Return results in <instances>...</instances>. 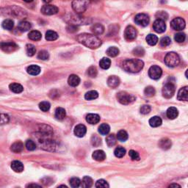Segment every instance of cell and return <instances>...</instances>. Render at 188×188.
Wrapping results in <instances>:
<instances>
[{
    "instance_id": "cell-55",
    "label": "cell",
    "mask_w": 188,
    "mask_h": 188,
    "mask_svg": "<svg viewBox=\"0 0 188 188\" xmlns=\"http://www.w3.org/2000/svg\"><path fill=\"white\" fill-rule=\"evenodd\" d=\"M171 38L168 37V36H165V37L162 38V39L160 40V45H161L162 46H168L171 44Z\"/></svg>"
},
{
    "instance_id": "cell-50",
    "label": "cell",
    "mask_w": 188,
    "mask_h": 188,
    "mask_svg": "<svg viewBox=\"0 0 188 188\" xmlns=\"http://www.w3.org/2000/svg\"><path fill=\"white\" fill-rule=\"evenodd\" d=\"M156 17L159 20H162V21H165V20L168 19V15L165 11H159L156 13Z\"/></svg>"
},
{
    "instance_id": "cell-15",
    "label": "cell",
    "mask_w": 188,
    "mask_h": 188,
    "mask_svg": "<svg viewBox=\"0 0 188 188\" xmlns=\"http://www.w3.org/2000/svg\"><path fill=\"white\" fill-rule=\"evenodd\" d=\"M177 98L180 101H187L188 99V87H184L181 88L178 92V95H177Z\"/></svg>"
},
{
    "instance_id": "cell-40",
    "label": "cell",
    "mask_w": 188,
    "mask_h": 188,
    "mask_svg": "<svg viewBox=\"0 0 188 188\" xmlns=\"http://www.w3.org/2000/svg\"><path fill=\"white\" fill-rule=\"evenodd\" d=\"M128 134H127V132H126V131L124 130H120L119 132H118V134H117V140H120V141L121 142H125L126 140H127L128 139Z\"/></svg>"
},
{
    "instance_id": "cell-59",
    "label": "cell",
    "mask_w": 188,
    "mask_h": 188,
    "mask_svg": "<svg viewBox=\"0 0 188 188\" xmlns=\"http://www.w3.org/2000/svg\"><path fill=\"white\" fill-rule=\"evenodd\" d=\"M27 188H42L41 186L38 185L37 184H30L27 186Z\"/></svg>"
},
{
    "instance_id": "cell-4",
    "label": "cell",
    "mask_w": 188,
    "mask_h": 188,
    "mask_svg": "<svg viewBox=\"0 0 188 188\" xmlns=\"http://www.w3.org/2000/svg\"><path fill=\"white\" fill-rule=\"evenodd\" d=\"M117 98L120 104L125 105H129V104L135 101V97L133 95L129 94L125 91H120L118 93L117 95Z\"/></svg>"
},
{
    "instance_id": "cell-28",
    "label": "cell",
    "mask_w": 188,
    "mask_h": 188,
    "mask_svg": "<svg viewBox=\"0 0 188 188\" xmlns=\"http://www.w3.org/2000/svg\"><path fill=\"white\" fill-rule=\"evenodd\" d=\"M31 27H32L31 24L26 21H21V22L19 24V26H18V28H19V30L21 31V32H27V31L30 30Z\"/></svg>"
},
{
    "instance_id": "cell-49",
    "label": "cell",
    "mask_w": 188,
    "mask_h": 188,
    "mask_svg": "<svg viewBox=\"0 0 188 188\" xmlns=\"http://www.w3.org/2000/svg\"><path fill=\"white\" fill-rule=\"evenodd\" d=\"M185 38H186V35L185 34L183 33V32H179V33L175 35L174 36L175 41L178 42V43H183L184 40H185Z\"/></svg>"
},
{
    "instance_id": "cell-45",
    "label": "cell",
    "mask_w": 188,
    "mask_h": 188,
    "mask_svg": "<svg viewBox=\"0 0 188 188\" xmlns=\"http://www.w3.org/2000/svg\"><path fill=\"white\" fill-rule=\"evenodd\" d=\"M70 185L72 188H78L81 185V181L79 178L73 177L70 180Z\"/></svg>"
},
{
    "instance_id": "cell-22",
    "label": "cell",
    "mask_w": 188,
    "mask_h": 188,
    "mask_svg": "<svg viewBox=\"0 0 188 188\" xmlns=\"http://www.w3.org/2000/svg\"><path fill=\"white\" fill-rule=\"evenodd\" d=\"M11 168L16 173H21L24 171V165L20 161L15 160L12 162Z\"/></svg>"
},
{
    "instance_id": "cell-51",
    "label": "cell",
    "mask_w": 188,
    "mask_h": 188,
    "mask_svg": "<svg viewBox=\"0 0 188 188\" xmlns=\"http://www.w3.org/2000/svg\"><path fill=\"white\" fill-rule=\"evenodd\" d=\"M96 188H109V184L105 180L100 179L96 182Z\"/></svg>"
},
{
    "instance_id": "cell-20",
    "label": "cell",
    "mask_w": 188,
    "mask_h": 188,
    "mask_svg": "<svg viewBox=\"0 0 188 188\" xmlns=\"http://www.w3.org/2000/svg\"><path fill=\"white\" fill-rule=\"evenodd\" d=\"M27 72L29 74L32 76H36L41 73V68L38 65H32L30 66L27 67Z\"/></svg>"
},
{
    "instance_id": "cell-8",
    "label": "cell",
    "mask_w": 188,
    "mask_h": 188,
    "mask_svg": "<svg viewBox=\"0 0 188 188\" xmlns=\"http://www.w3.org/2000/svg\"><path fill=\"white\" fill-rule=\"evenodd\" d=\"M135 21L137 24L140 25L142 27H146L149 25L150 19L149 16L145 13H139L138 14L135 18Z\"/></svg>"
},
{
    "instance_id": "cell-14",
    "label": "cell",
    "mask_w": 188,
    "mask_h": 188,
    "mask_svg": "<svg viewBox=\"0 0 188 188\" xmlns=\"http://www.w3.org/2000/svg\"><path fill=\"white\" fill-rule=\"evenodd\" d=\"M74 134L76 137L79 138H83L87 132V128L85 125L83 124H78L74 128Z\"/></svg>"
},
{
    "instance_id": "cell-18",
    "label": "cell",
    "mask_w": 188,
    "mask_h": 188,
    "mask_svg": "<svg viewBox=\"0 0 188 188\" xmlns=\"http://www.w3.org/2000/svg\"><path fill=\"white\" fill-rule=\"evenodd\" d=\"M86 120L90 124H96L100 121V116L97 114H88L86 116Z\"/></svg>"
},
{
    "instance_id": "cell-3",
    "label": "cell",
    "mask_w": 188,
    "mask_h": 188,
    "mask_svg": "<svg viewBox=\"0 0 188 188\" xmlns=\"http://www.w3.org/2000/svg\"><path fill=\"white\" fill-rule=\"evenodd\" d=\"M164 61H165V65L167 66L170 67V68H173V67H176L179 64L180 58L178 54H176V52H171L166 54Z\"/></svg>"
},
{
    "instance_id": "cell-9",
    "label": "cell",
    "mask_w": 188,
    "mask_h": 188,
    "mask_svg": "<svg viewBox=\"0 0 188 188\" xmlns=\"http://www.w3.org/2000/svg\"><path fill=\"white\" fill-rule=\"evenodd\" d=\"M175 86L172 83L166 84L165 86L162 88V95L166 98H170L173 97V96L175 94Z\"/></svg>"
},
{
    "instance_id": "cell-27",
    "label": "cell",
    "mask_w": 188,
    "mask_h": 188,
    "mask_svg": "<svg viewBox=\"0 0 188 188\" xmlns=\"http://www.w3.org/2000/svg\"><path fill=\"white\" fill-rule=\"evenodd\" d=\"M55 118L57 120H63L65 118V116H66V112H65V109L62 108V107H58V108L56 109L55 110Z\"/></svg>"
},
{
    "instance_id": "cell-54",
    "label": "cell",
    "mask_w": 188,
    "mask_h": 188,
    "mask_svg": "<svg viewBox=\"0 0 188 188\" xmlns=\"http://www.w3.org/2000/svg\"><path fill=\"white\" fill-rule=\"evenodd\" d=\"M133 54L136 56L141 57L144 55V54H145V51H144V49L142 48V47L138 46L136 47L135 49H134V50H133Z\"/></svg>"
},
{
    "instance_id": "cell-36",
    "label": "cell",
    "mask_w": 188,
    "mask_h": 188,
    "mask_svg": "<svg viewBox=\"0 0 188 188\" xmlns=\"http://www.w3.org/2000/svg\"><path fill=\"white\" fill-rule=\"evenodd\" d=\"M110 131V127L108 124L107 123H102L101 125H100V127H98V132L102 135H107V134Z\"/></svg>"
},
{
    "instance_id": "cell-52",
    "label": "cell",
    "mask_w": 188,
    "mask_h": 188,
    "mask_svg": "<svg viewBox=\"0 0 188 188\" xmlns=\"http://www.w3.org/2000/svg\"><path fill=\"white\" fill-rule=\"evenodd\" d=\"M10 120V118L8 115L4 113H0V125H4L8 123Z\"/></svg>"
},
{
    "instance_id": "cell-57",
    "label": "cell",
    "mask_w": 188,
    "mask_h": 188,
    "mask_svg": "<svg viewBox=\"0 0 188 188\" xmlns=\"http://www.w3.org/2000/svg\"><path fill=\"white\" fill-rule=\"evenodd\" d=\"M151 107L149 105H143L140 107V113H142V114L143 115L149 114V113L151 112Z\"/></svg>"
},
{
    "instance_id": "cell-5",
    "label": "cell",
    "mask_w": 188,
    "mask_h": 188,
    "mask_svg": "<svg viewBox=\"0 0 188 188\" xmlns=\"http://www.w3.org/2000/svg\"><path fill=\"white\" fill-rule=\"evenodd\" d=\"M89 2L87 1H74L72 2V8L76 13H83L88 8Z\"/></svg>"
},
{
    "instance_id": "cell-43",
    "label": "cell",
    "mask_w": 188,
    "mask_h": 188,
    "mask_svg": "<svg viewBox=\"0 0 188 188\" xmlns=\"http://www.w3.org/2000/svg\"><path fill=\"white\" fill-rule=\"evenodd\" d=\"M144 94L148 97H152L156 94V90H155L154 87H153L152 86H148L144 90Z\"/></svg>"
},
{
    "instance_id": "cell-48",
    "label": "cell",
    "mask_w": 188,
    "mask_h": 188,
    "mask_svg": "<svg viewBox=\"0 0 188 188\" xmlns=\"http://www.w3.org/2000/svg\"><path fill=\"white\" fill-rule=\"evenodd\" d=\"M25 146H26L27 149L28 151H34L36 149V145L34 141H32V140H27L26 143H25Z\"/></svg>"
},
{
    "instance_id": "cell-33",
    "label": "cell",
    "mask_w": 188,
    "mask_h": 188,
    "mask_svg": "<svg viewBox=\"0 0 188 188\" xmlns=\"http://www.w3.org/2000/svg\"><path fill=\"white\" fill-rule=\"evenodd\" d=\"M116 142H117V138L114 134L109 135L107 136V138H106V143H107V146H108L109 147L114 146L116 144Z\"/></svg>"
},
{
    "instance_id": "cell-17",
    "label": "cell",
    "mask_w": 188,
    "mask_h": 188,
    "mask_svg": "<svg viewBox=\"0 0 188 188\" xmlns=\"http://www.w3.org/2000/svg\"><path fill=\"white\" fill-rule=\"evenodd\" d=\"M92 157L95 160H96V161L101 162V161H103V160H105L106 154H105V151H104L96 150V151H95L94 153H93Z\"/></svg>"
},
{
    "instance_id": "cell-47",
    "label": "cell",
    "mask_w": 188,
    "mask_h": 188,
    "mask_svg": "<svg viewBox=\"0 0 188 188\" xmlns=\"http://www.w3.org/2000/svg\"><path fill=\"white\" fill-rule=\"evenodd\" d=\"M49 57V52L46 50L40 51L39 53L38 54V58L40 60H48Z\"/></svg>"
},
{
    "instance_id": "cell-29",
    "label": "cell",
    "mask_w": 188,
    "mask_h": 188,
    "mask_svg": "<svg viewBox=\"0 0 188 188\" xmlns=\"http://www.w3.org/2000/svg\"><path fill=\"white\" fill-rule=\"evenodd\" d=\"M162 123V120L161 118L158 116H154L149 120V124L151 127H158L161 125Z\"/></svg>"
},
{
    "instance_id": "cell-7",
    "label": "cell",
    "mask_w": 188,
    "mask_h": 188,
    "mask_svg": "<svg viewBox=\"0 0 188 188\" xmlns=\"http://www.w3.org/2000/svg\"><path fill=\"white\" fill-rule=\"evenodd\" d=\"M171 26L174 30L180 31L184 30L185 27V21L181 17L175 18L172 20L171 23Z\"/></svg>"
},
{
    "instance_id": "cell-32",
    "label": "cell",
    "mask_w": 188,
    "mask_h": 188,
    "mask_svg": "<svg viewBox=\"0 0 188 188\" xmlns=\"http://www.w3.org/2000/svg\"><path fill=\"white\" fill-rule=\"evenodd\" d=\"M146 40L147 43L151 46L156 45L158 42L157 36L155 35L154 34L148 35L146 36Z\"/></svg>"
},
{
    "instance_id": "cell-21",
    "label": "cell",
    "mask_w": 188,
    "mask_h": 188,
    "mask_svg": "<svg viewBox=\"0 0 188 188\" xmlns=\"http://www.w3.org/2000/svg\"><path fill=\"white\" fill-rule=\"evenodd\" d=\"M24 149V144L21 141H16L10 147V150L14 153H21Z\"/></svg>"
},
{
    "instance_id": "cell-60",
    "label": "cell",
    "mask_w": 188,
    "mask_h": 188,
    "mask_svg": "<svg viewBox=\"0 0 188 188\" xmlns=\"http://www.w3.org/2000/svg\"><path fill=\"white\" fill-rule=\"evenodd\" d=\"M168 188H182V187H181V186L179 185V184L174 183V184H171V185H169Z\"/></svg>"
},
{
    "instance_id": "cell-31",
    "label": "cell",
    "mask_w": 188,
    "mask_h": 188,
    "mask_svg": "<svg viewBox=\"0 0 188 188\" xmlns=\"http://www.w3.org/2000/svg\"><path fill=\"white\" fill-rule=\"evenodd\" d=\"M92 31L95 35H101L105 32V27L101 24H96L92 27Z\"/></svg>"
},
{
    "instance_id": "cell-23",
    "label": "cell",
    "mask_w": 188,
    "mask_h": 188,
    "mask_svg": "<svg viewBox=\"0 0 188 188\" xmlns=\"http://www.w3.org/2000/svg\"><path fill=\"white\" fill-rule=\"evenodd\" d=\"M171 141L168 138H163L159 142V146L163 150H168L171 147Z\"/></svg>"
},
{
    "instance_id": "cell-58",
    "label": "cell",
    "mask_w": 188,
    "mask_h": 188,
    "mask_svg": "<svg viewBox=\"0 0 188 188\" xmlns=\"http://www.w3.org/2000/svg\"><path fill=\"white\" fill-rule=\"evenodd\" d=\"M67 30H68V31H69V32H75V31H77V27H76L75 25L71 24V25H69L68 27H67Z\"/></svg>"
},
{
    "instance_id": "cell-24",
    "label": "cell",
    "mask_w": 188,
    "mask_h": 188,
    "mask_svg": "<svg viewBox=\"0 0 188 188\" xmlns=\"http://www.w3.org/2000/svg\"><path fill=\"white\" fill-rule=\"evenodd\" d=\"M166 113H167L168 118L171 120L175 119V118H176L179 115L178 109H177L176 107H169V108L168 109L167 112Z\"/></svg>"
},
{
    "instance_id": "cell-38",
    "label": "cell",
    "mask_w": 188,
    "mask_h": 188,
    "mask_svg": "<svg viewBox=\"0 0 188 188\" xmlns=\"http://www.w3.org/2000/svg\"><path fill=\"white\" fill-rule=\"evenodd\" d=\"M111 60L107 57H104L100 60L99 65L101 68L103 69H108L110 67Z\"/></svg>"
},
{
    "instance_id": "cell-16",
    "label": "cell",
    "mask_w": 188,
    "mask_h": 188,
    "mask_svg": "<svg viewBox=\"0 0 188 188\" xmlns=\"http://www.w3.org/2000/svg\"><path fill=\"white\" fill-rule=\"evenodd\" d=\"M107 84H108L109 87H112V88H116L120 84L119 78L116 76H109L107 79Z\"/></svg>"
},
{
    "instance_id": "cell-26",
    "label": "cell",
    "mask_w": 188,
    "mask_h": 188,
    "mask_svg": "<svg viewBox=\"0 0 188 188\" xmlns=\"http://www.w3.org/2000/svg\"><path fill=\"white\" fill-rule=\"evenodd\" d=\"M9 88L12 92L16 93V94H20L24 90L23 86L19 83H11L9 85Z\"/></svg>"
},
{
    "instance_id": "cell-35",
    "label": "cell",
    "mask_w": 188,
    "mask_h": 188,
    "mask_svg": "<svg viewBox=\"0 0 188 188\" xmlns=\"http://www.w3.org/2000/svg\"><path fill=\"white\" fill-rule=\"evenodd\" d=\"M40 143H42L43 144V147H46V150L48 151H53L54 150V143L52 140H43V141H40Z\"/></svg>"
},
{
    "instance_id": "cell-44",
    "label": "cell",
    "mask_w": 188,
    "mask_h": 188,
    "mask_svg": "<svg viewBox=\"0 0 188 188\" xmlns=\"http://www.w3.org/2000/svg\"><path fill=\"white\" fill-rule=\"evenodd\" d=\"M26 52L27 55L30 57L35 55L36 52V49L35 46L32 44H27L26 46Z\"/></svg>"
},
{
    "instance_id": "cell-42",
    "label": "cell",
    "mask_w": 188,
    "mask_h": 188,
    "mask_svg": "<svg viewBox=\"0 0 188 188\" xmlns=\"http://www.w3.org/2000/svg\"><path fill=\"white\" fill-rule=\"evenodd\" d=\"M125 154H126V149L121 146L117 147L114 151L115 156L118 158L123 157L124 155H125Z\"/></svg>"
},
{
    "instance_id": "cell-1",
    "label": "cell",
    "mask_w": 188,
    "mask_h": 188,
    "mask_svg": "<svg viewBox=\"0 0 188 188\" xmlns=\"http://www.w3.org/2000/svg\"><path fill=\"white\" fill-rule=\"evenodd\" d=\"M77 41L83 45L92 49H97L101 45V40H100L97 36L92 34H80L78 35Z\"/></svg>"
},
{
    "instance_id": "cell-56",
    "label": "cell",
    "mask_w": 188,
    "mask_h": 188,
    "mask_svg": "<svg viewBox=\"0 0 188 188\" xmlns=\"http://www.w3.org/2000/svg\"><path fill=\"white\" fill-rule=\"evenodd\" d=\"M129 155L132 160H140V155L138 152L134 150H130L129 152Z\"/></svg>"
},
{
    "instance_id": "cell-19",
    "label": "cell",
    "mask_w": 188,
    "mask_h": 188,
    "mask_svg": "<svg viewBox=\"0 0 188 188\" xmlns=\"http://www.w3.org/2000/svg\"><path fill=\"white\" fill-rule=\"evenodd\" d=\"M68 85L72 87H76L79 85L80 83V78L75 74H72L69 76L68 79Z\"/></svg>"
},
{
    "instance_id": "cell-37",
    "label": "cell",
    "mask_w": 188,
    "mask_h": 188,
    "mask_svg": "<svg viewBox=\"0 0 188 188\" xmlns=\"http://www.w3.org/2000/svg\"><path fill=\"white\" fill-rule=\"evenodd\" d=\"M2 26L5 30H11L13 28L14 22L11 19H5L3 21V22L2 23Z\"/></svg>"
},
{
    "instance_id": "cell-46",
    "label": "cell",
    "mask_w": 188,
    "mask_h": 188,
    "mask_svg": "<svg viewBox=\"0 0 188 188\" xmlns=\"http://www.w3.org/2000/svg\"><path fill=\"white\" fill-rule=\"evenodd\" d=\"M50 104L48 101H42L39 104V108L43 112H47L50 109Z\"/></svg>"
},
{
    "instance_id": "cell-39",
    "label": "cell",
    "mask_w": 188,
    "mask_h": 188,
    "mask_svg": "<svg viewBox=\"0 0 188 188\" xmlns=\"http://www.w3.org/2000/svg\"><path fill=\"white\" fill-rule=\"evenodd\" d=\"M98 97V94L96 90H90L87 92L85 95V99L87 100H94Z\"/></svg>"
},
{
    "instance_id": "cell-61",
    "label": "cell",
    "mask_w": 188,
    "mask_h": 188,
    "mask_svg": "<svg viewBox=\"0 0 188 188\" xmlns=\"http://www.w3.org/2000/svg\"><path fill=\"white\" fill-rule=\"evenodd\" d=\"M57 188H68V187H67L66 186H65V185H60Z\"/></svg>"
},
{
    "instance_id": "cell-53",
    "label": "cell",
    "mask_w": 188,
    "mask_h": 188,
    "mask_svg": "<svg viewBox=\"0 0 188 188\" xmlns=\"http://www.w3.org/2000/svg\"><path fill=\"white\" fill-rule=\"evenodd\" d=\"M97 69L94 66H91L87 69V74H88L89 76H90V77L92 78L96 77V76H97Z\"/></svg>"
},
{
    "instance_id": "cell-10",
    "label": "cell",
    "mask_w": 188,
    "mask_h": 188,
    "mask_svg": "<svg viewBox=\"0 0 188 188\" xmlns=\"http://www.w3.org/2000/svg\"><path fill=\"white\" fill-rule=\"evenodd\" d=\"M162 74V68L157 65H153L149 70V76L152 79H159Z\"/></svg>"
},
{
    "instance_id": "cell-25",
    "label": "cell",
    "mask_w": 188,
    "mask_h": 188,
    "mask_svg": "<svg viewBox=\"0 0 188 188\" xmlns=\"http://www.w3.org/2000/svg\"><path fill=\"white\" fill-rule=\"evenodd\" d=\"M94 184V181L90 176H85L81 182V186L83 188H90Z\"/></svg>"
},
{
    "instance_id": "cell-30",
    "label": "cell",
    "mask_w": 188,
    "mask_h": 188,
    "mask_svg": "<svg viewBox=\"0 0 188 188\" xmlns=\"http://www.w3.org/2000/svg\"><path fill=\"white\" fill-rule=\"evenodd\" d=\"M28 37L30 39L32 40V41H39V40L41 39L42 35L39 31L32 30L29 33Z\"/></svg>"
},
{
    "instance_id": "cell-34",
    "label": "cell",
    "mask_w": 188,
    "mask_h": 188,
    "mask_svg": "<svg viewBox=\"0 0 188 188\" xmlns=\"http://www.w3.org/2000/svg\"><path fill=\"white\" fill-rule=\"evenodd\" d=\"M58 38V35L56 32L52 30H49L46 32V39L47 41H55Z\"/></svg>"
},
{
    "instance_id": "cell-6",
    "label": "cell",
    "mask_w": 188,
    "mask_h": 188,
    "mask_svg": "<svg viewBox=\"0 0 188 188\" xmlns=\"http://www.w3.org/2000/svg\"><path fill=\"white\" fill-rule=\"evenodd\" d=\"M0 49L3 51V52L6 53H12L15 52L19 49L16 43L12 41H6V42H2L0 43Z\"/></svg>"
},
{
    "instance_id": "cell-12",
    "label": "cell",
    "mask_w": 188,
    "mask_h": 188,
    "mask_svg": "<svg viewBox=\"0 0 188 188\" xmlns=\"http://www.w3.org/2000/svg\"><path fill=\"white\" fill-rule=\"evenodd\" d=\"M57 12H58L57 7L54 6V5H43L41 8V13L43 14H44V15H47V16L54 15V14L57 13Z\"/></svg>"
},
{
    "instance_id": "cell-13",
    "label": "cell",
    "mask_w": 188,
    "mask_h": 188,
    "mask_svg": "<svg viewBox=\"0 0 188 188\" xmlns=\"http://www.w3.org/2000/svg\"><path fill=\"white\" fill-rule=\"evenodd\" d=\"M153 28H154L155 32H158V33H162L166 30V24L165 21L157 19L153 24Z\"/></svg>"
},
{
    "instance_id": "cell-2",
    "label": "cell",
    "mask_w": 188,
    "mask_h": 188,
    "mask_svg": "<svg viewBox=\"0 0 188 188\" xmlns=\"http://www.w3.org/2000/svg\"><path fill=\"white\" fill-rule=\"evenodd\" d=\"M144 66V63L139 59L126 60L123 63V68L129 73H138Z\"/></svg>"
},
{
    "instance_id": "cell-11",
    "label": "cell",
    "mask_w": 188,
    "mask_h": 188,
    "mask_svg": "<svg viewBox=\"0 0 188 188\" xmlns=\"http://www.w3.org/2000/svg\"><path fill=\"white\" fill-rule=\"evenodd\" d=\"M137 30L134 27L128 26L124 32V37L128 41H133L137 37Z\"/></svg>"
},
{
    "instance_id": "cell-41",
    "label": "cell",
    "mask_w": 188,
    "mask_h": 188,
    "mask_svg": "<svg viewBox=\"0 0 188 188\" xmlns=\"http://www.w3.org/2000/svg\"><path fill=\"white\" fill-rule=\"evenodd\" d=\"M107 55L111 57H115L119 54V49H118L116 46L109 47V48L107 50Z\"/></svg>"
}]
</instances>
